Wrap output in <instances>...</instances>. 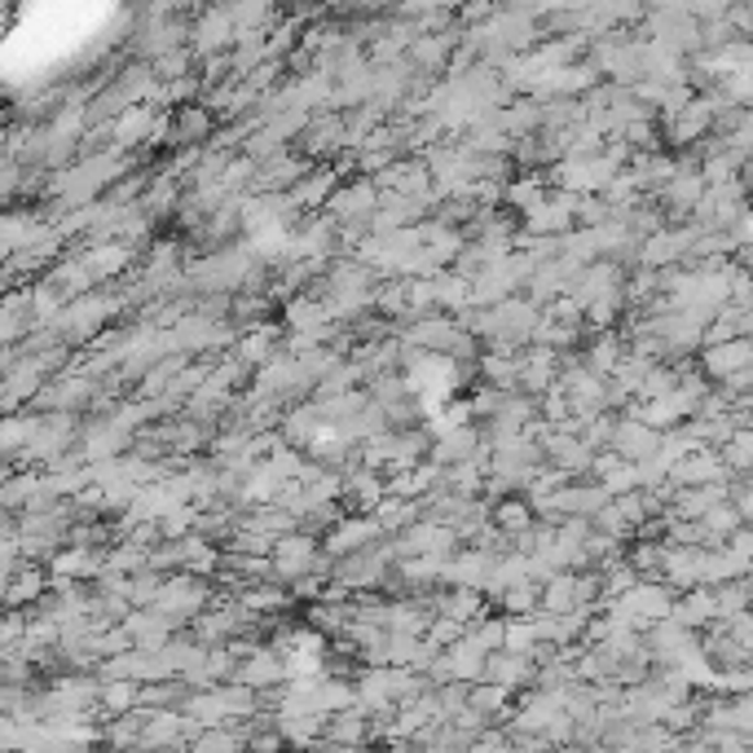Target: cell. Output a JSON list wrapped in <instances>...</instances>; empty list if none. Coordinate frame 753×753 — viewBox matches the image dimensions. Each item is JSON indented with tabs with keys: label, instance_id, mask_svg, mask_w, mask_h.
Here are the masks:
<instances>
[{
	"label": "cell",
	"instance_id": "obj_1",
	"mask_svg": "<svg viewBox=\"0 0 753 753\" xmlns=\"http://www.w3.org/2000/svg\"><path fill=\"white\" fill-rule=\"evenodd\" d=\"M322 560H326V555H322L317 533L295 529V533L278 538V547H273V582L291 591L295 582H304L308 573H317V564H322Z\"/></svg>",
	"mask_w": 753,
	"mask_h": 753
},
{
	"label": "cell",
	"instance_id": "obj_2",
	"mask_svg": "<svg viewBox=\"0 0 753 753\" xmlns=\"http://www.w3.org/2000/svg\"><path fill=\"white\" fill-rule=\"evenodd\" d=\"M212 604H216V599H212V582H203V577H194V573H172V577L164 582L155 608H159L164 617H172L177 626H186V621H199Z\"/></svg>",
	"mask_w": 753,
	"mask_h": 753
},
{
	"label": "cell",
	"instance_id": "obj_3",
	"mask_svg": "<svg viewBox=\"0 0 753 753\" xmlns=\"http://www.w3.org/2000/svg\"><path fill=\"white\" fill-rule=\"evenodd\" d=\"M674 604H678V591H670L665 582H639V586H634L630 595H621L617 604H604V612L612 608V612L630 617L639 630H652V626H661V621L674 617Z\"/></svg>",
	"mask_w": 753,
	"mask_h": 753
},
{
	"label": "cell",
	"instance_id": "obj_4",
	"mask_svg": "<svg viewBox=\"0 0 753 753\" xmlns=\"http://www.w3.org/2000/svg\"><path fill=\"white\" fill-rule=\"evenodd\" d=\"M234 45H238V27H234L229 5H212V10H199V14H194L190 49H194L199 63L221 58V54H234Z\"/></svg>",
	"mask_w": 753,
	"mask_h": 753
},
{
	"label": "cell",
	"instance_id": "obj_5",
	"mask_svg": "<svg viewBox=\"0 0 753 753\" xmlns=\"http://www.w3.org/2000/svg\"><path fill=\"white\" fill-rule=\"evenodd\" d=\"M71 256H80L85 260V269L93 273V282L98 286H115V282H124L128 278V269L137 265V247H128V243H115V238H106V243H80Z\"/></svg>",
	"mask_w": 753,
	"mask_h": 753
},
{
	"label": "cell",
	"instance_id": "obj_6",
	"mask_svg": "<svg viewBox=\"0 0 753 753\" xmlns=\"http://www.w3.org/2000/svg\"><path fill=\"white\" fill-rule=\"evenodd\" d=\"M380 199H384V190L370 177H352L348 186L335 190V199L326 203V216L335 225H370L374 212H380Z\"/></svg>",
	"mask_w": 753,
	"mask_h": 753
},
{
	"label": "cell",
	"instance_id": "obj_7",
	"mask_svg": "<svg viewBox=\"0 0 753 753\" xmlns=\"http://www.w3.org/2000/svg\"><path fill=\"white\" fill-rule=\"evenodd\" d=\"M389 533L380 529V520L374 516H344L335 529H326L322 533V555L326 560H348V555H357V551H370L374 542H384Z\"/></svg>",
	"mask_w": 753,
	"mask_h": 753
},
{
	"label": "cell",
	"instance_id": "obj_8",
	"mask_svg": "<svg viewBox=\"0 0 753 753\" xmlns=\"http://www.w3.org/2000/svg\"><path fill=\"white\" fill-rule=\"evenodd\" d=\"M348 150V120L339 115V111H322V115H313V124L304 128V137H300V155L308 159V164H330L335 155H344Z\"/></svg>",
	"mask_w": 753,
	"mask_h": 753
},
{
	"label": "cell",
	"instance_id": "obj_9",
	"mask_svg": "<svg viewBox=\"0 0 753 753\" xmlns=\"http://www.w3.org/2000/svg\"><path fill=\"white\" fill-rule=\"evenodd\" d=\"M234 683H243V687H251L256 696H265V692L286 687V683H291V674H286V661H282L273 648H260V652H251L247 661H238Z\"/></svg>",
	"mask_w": 753,
	"mask_h": 753
},
{
	"label": "cell",
	"instance_id": "obj_10",
	"mask_svg": "<svg viewBox=\"0 0 753 753\" xmlns=\"http://www.w3.org/2000/svg\"><path fill=\"white\" fill-rule=\"evenodd\" d=\"M560 370H564V357L551 352V348L520 352V393L525 397H547L560 384Z\"/></svg>",
	"mask_w": 753,
	"mask_h": 753
},
{
	"label": "cell",
	"instance_id": "obj_11",
	"mask_svg": "<svg viewBox=\"0 0 753 753\" xmlns=\"http://www.w3.org/2000/svg\"><path fill=\"white\" fill-rule=\"evenodd\" d=\"M727 481H731V468L722 463L718 450H696L692 459H683L670 472V485L674 490H705V485H727Z\"/></svg>",
	"mask_w": 753,
	"mask_h": 753
},
{
	"label": "cell",
	"instance_id": "obj_12",
	"mask_svg": "<svg viewBox=\"0 0 753 753\" xmlns=\"http://www.w3.org/2000/svg\"><path fill=\"white\" fill-rule=\"evenodd\" d=\"M494 564H498V555H490V551H476V547H463V551H459L454 560H446V577H441V586H468V591H490Z\"/></svg>",
	"mask_w": 753,
	"mask_h": 753
},
{
	"label": "cell",
	"instance_id": "obj_13",
	"mask_svg": "<svg viewBox=\"0 0 753 753\" xmlns=\"http://www.w3.org/2000/svg\"><path fill=\"white\" fill-rule=\"evenodd\" d=\"M753 366V339H727L718 348H700V374H709V380H735V374H744Z\"/></svg>",
	"mask_w": 753,
	"mask_h": 753
},
{
	"label": "cell",
	"instance_id": "obj_14",
	"mask_svg": "<svg viewBox=\"0 0 753 753\" xmlns=\"http://www.w3.org/2000/svg\"><path fill=\"white\" fill-rule=\"evenodd\" d=\"M432 612L450 617L459 626H476L481 617H490V595L485 591H468V586H446L432 595Z\"/></svg>",
	"mask_w": 753,
	"mask_h": 753
},
{
	"label": "cell",
	"instance_id": "obj_15",
	"mask_svg": "<svg viewBox=\"0 0 753 753\" xmlns=\"http://www.w3.org/2000/svg\"><path fill=\"white\" fill-rule=\"evenodd\" d=\"M538 661L533 656H520V652H494L490 661H485V683H494V687H507V692H516V687H538Z\"/></svg>",
	"mask_w": 753,
	"mask_h": 753
},
{
	"label": "cell",
	"instance_id": "obj_16",
	"mask_svg": "<svg viewBox=\"0 0 753 753\" xmlns=\"http://www.w3.org/2000/svg\"><path fill=\"white\" fill-rule=\"evenodd\" d=\"M282 330H278V322H260V326H251V330H243V339H238V348H234V357L256 374V370H265L278 352H282Z\"/></svg>",
	"mask_w": 753,
	"mask_h": 753
},
{
	"label": "cell",
	"instance_id": "obj_17",
	"mask_svg": "<svg viewBox=\"0 0 753 753\" xmlns=\"http://www.w3.org/2000/svg\"><path fill=\"white\" fill-rule=\"evenodd\" d=\"M661 437L665 432H656V428H648V424H639V419H617V432H612V450L626 459V463H643V459H656L661 454Z\"/></svg>",
	"mask_w": 753,
	"mask_h": 753
},
{
	"label": "cell",
	"instance_id": "obj_18",
	"mask_svg": "<svg viewBox=\"0 0 753 753\" xmlns=\"http://www.w3.org/2000/svg\"><path fill=\"white\" fill-rule=\"evenodd\" d=\"M124 630L133 634V643L142 652H164L172 639H177V621L164 617L159 608H133V617L124 621Z\"/></svg>",
	"mask_w": 753,
	"mask_h": 753
},
{
	"label": "cell",
	"instance_id": "obj_19",
	"mask_svg": "<svg viewBox=\"0 0 753 753\" xmlns=\"http://www.w3.org/2000/svg\"><path fill=\"white\" fill-rule=\"evenodd\" d=\"M718 111H722V98L718 93H705V98H692V106L674 120V124H665L670 128V142L674 146H683V142H696V137H705L713 124H718Z\"/></svg>",
	"mask_w": 753,
	"mask_h": 753
},
{
	"label": "cell",
	"instance_id": "obj_20",
	"mask_svg": "<svg viewBox=\"0 0 753 753\" xmlns=\"http://www.w3.org/2000/svg\"><path fill=\"white\" fill-rule=\"evenodd\" d=\"M339 186H344L339 172H335L330 164H322V168H313V172L291 190V199H295V207H300L304 216H317V212H326V203L335 199Z\"/></svg>",
	"mask_w": 753,
	"mask_h": 753
},
{
	"label": "cell",
	"instance_id": "obj_21",
	"mask_svg": "<svg viewBox=\"0 0 753 753\" xmlns=\"http://www.w3.org/2000/svg\"><path fill=\"white\" fill-rule=\"evenodd\" d=\"M282 326L291 330V335H322V330H330L335 322H330V308L317 300V295H295V300H286L282 304Z\"/></svg>",
	"mask_w": 753,
	"mask_h": 753
},
{
	"label": "cell",
	"instance_id": "obj_22",
	"mask_svg": "<svg viewBox=\"0 0 753 753\" xmlns=\"http://www.w3.org/2000/svg\"><path fill=\"white\" fill-rule=\"evenodd\" d=\"M49 586H54V577H49V569L45 564H23L10 582H5V608L10 612H27V604L36 599H45L49 595Z\"/></svg>",
	"mask_w": 753,
	"mask_h": 753
},
{
	"label": "cell",
	"instance_id": "obj_23",
	"mask_svg": "<svg viewBox=\"0 0 753 753\" xmlns=\"http://www.w3.org/2000/svg\"><path fill=\"white\" fill-rule=\"evenodd\" d=\"M490 120H494L512 142L538 137V133H542V102H538V98H516L507 111H494Z\"/></svg>",
	"mask_w": 753,
	"mask_h": 753
},
{
	"label": "cell",
	"instance_id": "obj_24",
	"mask_svg": "<svg viewBox=\"0 0 753 753\" xmlns=\"http://www.w3.org/2000/svg\"><path fill=\"white\" fill-rule=\"evenodd\" d=\"M155 120H159V106H128L120 120H115V150L120 155H133L142 142H150L155 133Z\"/></svg>",
	"mask_w": 753,
	"mask_h": 753
},
{
	"label": "cell",
	"instance_id": "obj_25",
	"mask_svg": "<svg viewBox=\"0 0 753 753\" xmlns=\"http://www.w3.org/2000/svg\"><path fill=\"white\" fill-rule=\"evenodd\" d=\"M547 199H551V172H520V177L507 181V207H512L516 216L542 207Z\"/></svg>",
	"mask_w": 753,
	"mask_h": 753
},
{
	"label": "cell",
	"instance_id": "obj_26",
	"mask_svg": "<svg viewBox=\"0 0 753 753\" xmlns=\"http://www.w3.org/2000/svg\"><path fill=\"white\" fill-rule=\"evenodd\" d=\"M670 621H678V626H687V630L718 621V591H713V586H696V591L678 595V604H674V617H670Z\"/></svg>",
	"mask_w": 753,
	"mask_h": 753
},
{
	"label": "cell",
	"instance_id": "obj_27",
	"mask_svg": "<svg viewBox=\"0 0 753 753\" xmlns=\"http://www.w3.org/2000/svg\"><path fill=\"white\" fill-rule=\"evenodd\" d=\"M67 304H71V300H67L49 278L32 282V335H36V330H54L58 317L67 313Z\"/></svg>",
	"mask_w": 753,
	"mask_h": 753
},
{
	"label": "cell",
	"instance_id": "obj_28",
	"mask_svg": "<svg viewBox=\"0 0 753 753\" xmlns=\"http://www.w3.org/2000/svg\"><path fill=\"white\" fill-rule=\"evenodd\" d=\"M621 361H626V348H621V339H617L612 330L595 335V339L582 348V366H586L591 374H599V380H612Z\"/></svg>",
	"mask_w": 753,
	"mask_h": 753
},
{
	"label": "cell",
	"instance_id": "obj_29",
	"mask_svg": "<svg viewBox=\"0 0 753 753\" xmlns=\"http://www.w3.org/2000/svg\"><path fill=\"white\" fill-rule=\"evenodd\" d=\"M45 278H49L67 300H85V295H93V291H98V282H93V273L85 269V260H80V256H63Z\"/></svg>",
	"mask_w": 753,
	"mask_h": 753
},
{
	"label": "cell",
	"instance_id": "obj_30",
	"mask_svg": "<svg viewBox=\"0 0 753 753\" xmlns=\"http://www.w3.org/2000/svg\"><path fill=\"white\" fill-rule=\"evenodd\" d=\"M538 525V512H533V503L525 498V494H512V498H503L498 507H494V529H503L507 538H520V533H529Z\"/></svg>",
	"mask_w": 753,
	"mask_h": 753
},
{
	"label": "cell",
	"instance_id": "obj_31",
	"mask_svg": "<svg viewBox=\"0 0 753 753\" xmlns=\"http://www.w3.org/2000/svg\"><path fill=\"white\" fill-rule=\"evenodd\" d=\"M291 599H295V595H291L286 586H278V582H260V586H247V591L238 595V604H243L247 612H256L260 621L273 617V612H286Z\"/></svg>",
	"mask_w": 753,
	"mask_h": 753
},
{
	"label": "cell",
	"instance_id": "obj_32",
	"mask_svg": "<svg viewBox=\"0 0 753 753\" xmlns=\"http://www.w3.org/2000/svg\"><path fill=\"white\" fill-rule=\"evenodd\" d=\"M366 735H370V713L361 705H352V709H344V713H335L326 722V740L322 744H348V749H357Z\"/></svg>",
	"mask_w": 753,
	"mask_h": 753
},
{
	"label": "cell",
	"instance_id": "obj_33",
	"mask_svg": "<svg viewBox=\"0 0 753 753\" xmlns=\"http://www.w3.org/2000/svg\"><path fill=\"white\" fill-rule=\"evenodd\" d=\"M437 308H441V313H450V317L468 313V308H472V278H463V273L446 269V273L437 278Z\"/></svg>",
	"mask_w": 753,
	"mask_h": 753
},
{
	"label": "cell",
	"instance_id": "obj_34",
	"mask_svg": "<svg viewBox=\"0 0 753 753\" xmlns=\"http://www.w3.org/2000/svg\"><path fill=\"white\" fill-rule=\"evenodd\" d=\"M142 709V683H102V705H98V718L115 722L124 713Z\"/></svg>",
	"mask_w": 753,
	"mask_h": 753
},
{
	"label": "cell",
	"instance_id": "obj_35",
	"mask_svg": "<svg viewBox=\"0 0 753 753\" xmlns=\"http://www.w3.org/2000/svg\"><path fill=\"white\" fill-rule=\"evenodd\" d=\"M582 599H577V573H560L542 586V612L551 617H564V612H577Z\"/></svg>",
	"mask_w": 753,
	"mask_h": 753
},
{
	"label": "cell",
	"instance_id": "obj_36",
	"mask_svg": "<svg viewBox=\"0 0 753 753\" xmlns=\"http://www.w3.org/2000/svg\"><path fill=\"white\" fill-rule=\"evenodd\" d=\"M507 700H512V692H507V687L476 683V687H472V696H468V709H472V713H481V718L494 727L498 718H507V713H512V709H507Z\"/></svg>",
	"mask_w": 753,
	"mask_h": 753
},
{
	"label": "cell",
	"instance_id": "obj_37",
	"mask_svg": "<svg viewBox=\"0 0 753 753\" xmlns=\"http://www.w3.org/2000/svg\"><path fill=\"white\" fill-rule=\"evenodd\" d=\"M744 612H753V582L740 577V582L718 586V621H735Z\"/></svg>",
	"mask_w": 753,
	"mask_h": 753
},
{
	"label": "cell",
	"instance_id": "obj_38",
	"mask_svg": "<svg viewBox=\"0 0 753 753\" xmlns=\"http://www.w3.org/2000/svg\"><path fill=\"white\" fill-rule=\"evenodd\" d=\"M326 722H330V718H322V713H308V718H278V731L286 735V744L308 749L313 740H317V744L326 740Z\"/></svg>",
	"mask_w": 753,
	"mask_h": 753
},
{
	"label": "cell",
	"instance_id": "obj_39",
	"mask_svg": "<svg viewBox=\"0 0 753 753\" xmlns=\"http://www.w3.org/2000/svg\"><path fill=\"white\" fill-rule=\"evenodd\" d=\"M468 643L476 652H485V656L503 652L507 648V617H481L476 626H468Z\"/></svg>",
	"mask_w": 753,
	"mask_h": 753
},
{
	"label": "cell",
	"instance_id": "obj_40",
	"mask_svg": "<svg viewBox=\"0 0 753 753\" xmlns=\"http://www.w3.org/2000/svg\"><path fill=\"white\" fill-rule=\"evenodd\" d=\"M494 604H503V612L507 617H538L542 612V586L538 582H520V586H512L503 599H494Z\"/></svg>",
	"mask_w": 753,
	"mask_h": 753
},
{
	"label": "cell",
	"instance_id": "obj_41",
	"mask_svg": "<svg viewBox=\"0 0 753 753\" xmlns=\"http://www.w3.org/2000/svg\"><path fill=\"white\" fill-rule=\"evenodd\" d=\"M142 273H181V243L177 238L150 243V251L142 260Z\"/></svg>",
	"mask_w": 753,
	"mask_h": 753
},
{
	"label": "cell",
	"instance_id": "obj_42",
	"mask_svg": "<svg viewBox=\"0 0 753 753\" xmlns=\"http://www.w3.org/2000/svg\"><path fill=\"white\" fill-rule=\"evenodd\" d=\"M722 463L731 468V472H744V476H753V428H740L722 450Z\"/></svg>",
	"mask_w": 753,
	"mask_h": 753
},
{
	"label": "cell",
	"instance_id": "obj_43",
	"mask_svg": "<svg viewBox=\"0 0 753 753\" xmlns=\"http://www.w3.org/2000/svg\"><path fill=\"white\" fill-rule=\"evenodd\" d=\"M538 648H542V639H538V626H533V617H507V652L533 656Z\"/></svg>",
	"mask_w": 753,
	"mask_h": 753
},
{
	"label": "cell",
	"instance_id": "obj_44",
	"mask_svg": "<svg viewBox=\"0 0 753 753\" xmlns=\"http://www.w3.org/2000/svg\"><path fill=\"white\" fill-rule=\"evenodd\" d=\"M150 569L164 573V577L186 573V542H168V538H164V542L150 551Z\"/></svg>",
	"mask_w": 753,
	"mask_h": 753
},
{
	"label": "cell",
	"instance_id": "obj_45",
	"mask_svg": "<svg viewBox=\"0 0 753 753\" xmlns=\"http://www.w3.org/2000/svg\"><path fill=\"white\" fill-rule=\"evenodd\" d=\"M437 652H450V648H459L463 639H468V626H459V621H450V617H432V626H428V634H424Z\"/></svg>",
	"mask_w": 753,
	"mask_h": 753
},
{
	"label": "cell",
	"instance_id": "obj_46",
	"mask_svg": "<svg viewBox=\"0 0 753 753\" xmlns=\"http://www.w3.org/2000/svg\"><path fill=\"white\" fill-rule=\"evenodd\" d=\"M652 295H665L661 273H656V269H639V273L626 282V304H648Z\"/></svg>",
	"mask_w": 753,
	"mask_h": 753
},
{
	"label": "cell",
	"instance_id": "obj_47",
	"mask_svg": "<svg viewBox=\"0 0 753 753\" xmlns=\"http://www.w3.org/2000/svg\"><path fill=\"white\" fill-rule=\"evenodd\" d=\"M247 753H286V735L278 727H260V731H251Z\"/></svg>",
	"mask_w": 753,
	"mask_h": 753
},
{
	"label": "cell",
	"instance_id": "obj_48",
	"mask_svg": "<svg viewBox=\"0 0 753 753\" xmlns=\"http://www.w3.org/2000/svg\"><path fill=\"white\" fill-rule=\"evenodd\" d=\"M731 503H735L740 520H744V525H753V476H744V485L731 494Z\"/></svg>",
	"mask_w": 753,
	"mask_h": 753
}]
</instances>
